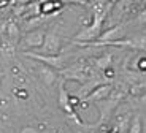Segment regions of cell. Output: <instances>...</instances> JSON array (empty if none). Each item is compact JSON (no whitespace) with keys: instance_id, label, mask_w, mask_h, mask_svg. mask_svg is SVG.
Wrapping results in <instances>:
<instances>
[{"instance_id":"cell-7","label":"cell","mask_w":146,"mask_h":133,"mask_svg":"<svg viewBox=\"0 0 146 133\" xmlns=\"http://www.w3.org/2000/svg\"><path fill=\"white\" fill-rule=\"evenodd\" d=\"M110 64H111V56H110V54H106V56H103V57H100V59L95 60L97 68H100V70H105Z\"/></svg>"},{"instance_id":"cell-2","label":"cell","mask_w":146,"mask_h":133,"mask_svg":"<svg viewBox=\"0 0 146 133\" xmlns=\"http://www.w3.org/2000/svg\"><path fill=\"white\" fill-rule=\"evenodd\" d=\"M60 48V41H59V35L56 32V29H52L51 32L46 35L43 43V52L44 56H54Z\"/></svg>"},{"instance_id":"cell-10","label":"cell","mask_w":146,"mask_h":133,"mask_svg":"<svg viewBox=\"0 0 146 133\" xmlns=\"http://www.w3.org/2000/svg\"><path fill=\"white\" fill-rule=\"evenodd\" d=\"M21 133H40L38 130H35L33 127H24V128L21 130Z\"/></svg>"},{"instance_id":"cell-6","label":"cell","mask_w":146,"mask_h":133,"mask_svg":"<svg viewBox=\"0 0 146 133\" xmlns=\"http://www.w3.org/2000/svg\"><path fill=\"white\" fill-rule=\"evenodd\" d=\"M110 90H111V87H108V86H100V87H97V90H94V92H89V94L83 98V101H99L100 98L108 97Z\"/></svg>"},{"instance_id":"cell-9","label":"cell","mask_w":146,"mask_h":133,"mask_svg":"<svg viewBox=\"0 0 146 133\" xmlns=\"http://www.w3.org/2000/svg\"><path fill=\"white\" fill-rule=\"evenodd\" d=\"M40 75H41V78H43V81L46 84H51L52 81H54V71H48L46 68H41Z\"/></svg>"},{"instance_id":"cell-11","label":"cell","mask_w":146,"mask_h":133,"mask_svg":"<svg viewBox=\"0 0 146 133\" xmlns=\"http://www.w3.org/2000/svg\"><path fill=\"white\" fill-rule=\"evenodd\" d=\"M110 133H117V130L114 128V130H111V132H110Z\"/></svg>"},{"instance_id":"cell-5","label":"cell","mask_w":146,"mask_h":133,"mask_svg":"<svg viewBox=\"0 0 146 133\" xmlns=\"http://www.w3.org/2000/svg\"><path fill=\"white\" fill-rule=\"evenodd\" d=\"M59 106H60L68 116L75 114V111H73V108H72V100H70V97H68V94H67L64 84L59 86Z\"/></svg>"},{"instance_id":"cell-4","label":"cell","mask_w":146,"mask_h":133,"mask_svg":"<svg viewBox=\"0 0 146 133\" xmlns=\"http://www.w3.org/2000/svg\"><path fill=\"white\" fill-rule=\"evenodd\" d=\"M44 33L40 32V30H35V32H30L24 36V44L30 48H38V46H43L44 43Z\"/></svg>"},{"instance_id":"cell-8","label":"cell","mask_w":146,"mask_h":133,"mask_svg":"<svg viewBox=\"0 0 146 133\" xmlns=\"http://www.w3.org/2000/svg\"><path fill=\"white\" fill-rule=\"evenodd\" d=\"M129 133H141V122H140V116H137L130 124Z\"/></svg>"},{"instance_id":"cell-3","label":"cell","mask_w":146,"mask_h":133,"mask_svg":"<svg viewBox=\"0 0 146 133\" xmlns=\"http://www.w3.org/2000/svg\"><path fill=\"white\" fill-rule=\"evenodd\" d=\"M24 56L27 57H32V59H36L40 62H44L46 65L52 67V68H60L64 64V60L60 57H54V56H44V54H35V52H24Z\"/></svg>"},{"instance_id":"cell-1","label":"cell","mask_w":146,"mask_h":133,"mask_svg":"<svg viewBox=\"0 0 146 133\" xmlns=\"http://www.w3.org/2000/svg\"><path fill=\"white\" fill-rule=\"evenodd\" d=\"M113 2H110V3H105V2H94L92 3V15H94V21L92 24L89 25L86 30H83L81 33H78L75 41H89L91 38H95V36L99 35L100 32V27H102V22L105 21L106 15H108V11L111 10L113 7Z\"/></svg>"}]
</instances>
